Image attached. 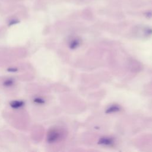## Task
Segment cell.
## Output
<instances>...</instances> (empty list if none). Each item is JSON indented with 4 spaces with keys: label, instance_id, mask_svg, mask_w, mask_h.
Instances as JSON below:
<instances>
[{
    "label": "cell",
    "instance_id": "3",
    "mask_svg": "<svg viewBox=\"0 0 152 152\" xmlns=\"http://www.w3.org/2000/svg\"><path fill=\"white\" fill-rule=\"evenodd\" d=\"M34 101L36 103H38V104H43L44 103V100L42 99H40V98H36L34 100Z\"/></svg>",
    "mask_w": 152,
    "mask_h": 152
},
{
    "label": "cell",
    "instance_id": "4",
    "mask_svg": "<svg viewBox=\"0 0 152 152\" xmlns=\"http://www.w3.org/2000/svg\"><path fill=\"white\" fill-rule=\"evenodd\" d=\"M12 84H13V81H12V80H6V81L4 82V85H5V86H11Z\"/></svg>",
    "mask_w": 152,
    "mask_h": 152
},
{
    "label": "cell",
    "instance_id": "2",
    "mask_svg": "<svg viewBox=\"0 0 152 152\" xmlns=\"http://www.w3.org/2000/svg\"><path fill=\"white\" fill-rule=\"evenodd\" d=\"M24 105V102L19 100L12 101L10 103V106L14 109H18Z\"/></svg>",
    "mask_w": 152,
    "mask_h": 152
},
{
    "label": "cell",
    "instance_id": "1",
    "mask_svg": "<svg viewBox=\"0 0 152 152\" xmlns=\"http://www.w3.org/2000/svg\"><path fill=\"white\" fill-rule=\"evenodd\" d=\"M59 132L55 130H52L49 132L48 136V141L49 142H53L59 138Z\"/></svg>",
    "mask_w": 152,
    "mask_h": 152
}]
</instances>
